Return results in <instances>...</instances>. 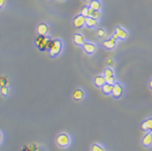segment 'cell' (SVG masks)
<instances>
[{"label": "cell", "mask_w": 152, "mask_h": 151, "mask_svg": "<svg viewBox=\"0 0 152 151\" xmlns=\"http://www.w3.org/2000/svg\"><path fill=\"white\" fill-rule=\"evenodd\" d=\"M83 1H88V0H83Z\"/></svg>", "instance_id": "4316f807"}, {"label": "cell", "mask_w": 152, "mask_h": 151, "mask_svg": "<svg viewBox=\"0 0 152 151\" xmlns=\"http://www.w3.org/2000/svg\"><path fill=\"white\" fill-rule=\"evenodd\" d=\"M85 25L88 28H93V27L97 25V20H95L92 17H87L86 18V22H85Z\"/></svg>", "instance_id": "e0dca14e"}, {"label": "cell", "mask_w": 152, "mask_h": 151, "mask_svg": "<svg viewBox=\"0 0 152 151\" xmlns=\"http://www.w3.org/2000/svg\"><path fill=\"white\" fill-rule=\"evenodd\" d=\"M151 133H152V131H151Z\"/></svg>", "instance_id": "83f0119b"}, {"label": "cell", "mask_w": 152, "mask_h": 151, "mask_svg": "<svg viewBox=\"0 0 152 151\" xmlns=\"http://www.w3.org/2000/svg\"><path fill=\"white\" fill-rule=\"evenodd\" d=\"M116 40L113 39V38L112 37L110 39H108V40H105V41L103 42V45L104 47L107 49L108 50H113L115 46H116Z\"/></svg>", "instance_id": "7c38bea8"}, {"label": "cell", "mask_w": 152, "mask_h": 151, "mask_svg": "<svg viewBox=\"0 0 152 151\" xmlns=\"http://www.w3.org/2000/svg\"><path fill=\"white\" fill-rule=\"evenodd\" d=\"M141 128L143 131L151 132L152 131V118H148L144 120L141 125Z\"/></svg>", "instance_id": "8fae6325"}, {"label": "cell", "mask_w": 152, "mask_h": 151, "mask_svg": "<svg viewBox=\"0 0 152 151\" xmlns=\"http://www.w3.org/2000/svg\"><path fill=\"white\" fill-rule=\"evenodd\" d=\"M89 7L93 11H100V9L102 8V3L99 0H91Z\"/></svg>", "instance_id": "4fadbf2b"}, {"label": "cell", "mask_w": 152, "mask_h": 151, "mask_svg": "<svg viewBox=\"0 0 152 151\" xmlns=\"http://www.w3.org/2000/svg\"><path fill=\"white\" fill-rule=\"evenodd\" d=\"M92 12H93V10H92L90 7L85 6L81 9V12H80V14L82 15L83 16H84L85 18L91 17V14H92Z\"/></svg>", "instance_id": "2e32d148"}, {"label": "cell", "mask_w": 152, "mask_h": 151, "mask_svg": "<svg viewBox=\"0 0 152 151\" xmlns=\"http://www.w3.org/2000/svg\"><path fill=\"white\" fill-rule=\"evenodd\" d=\"M123 91H124V88L119 83H115L112 90V96H113L114 98H119L122 95Z\"/></svg>", "instance_id": "5b68a950"}, {"label": "cell", "mask_w": 152, "mask_h": 151, "mask_svg": "<svg viewBox=\"0 0 152 151\" xmlns=\"http://www.w3.org/2000/svg\"><path fill=\"white\" fill-rule=\"evenodd\" d=\"M96 34L100 38L104 37V36H106V31L104 28H99L98 30H97Z\"/></svg>", "instance_id": "7402d4cb"}, {"label": "cell", "mask_w": 152, "mask_h": 151, "mask_svg": "<svg viewBox=\"0 0 152 151\" xmlns=\"http://www.w3.org/2000/svg\"><path fill=\"white\" fill-rule=\"evenodd\" d=\"M3 142V133H1V142Z\"/></svg>", "instance_id": "484cf974"}, {"label": "cell", "mask_w": 152, "mask_h": 151, "mask_svg": "<svg viewBox=\"0 0 152 151\" xmlns=\"http://www.w3.org/2000/svg\"><path fill=\"white\" fill-rule=\"evenodd\" d=\"M91 151H104V149L99 144H93L91 145Z\"/></svg>", "instance_id": "ffe728a7"}, {"label": "cell", "mask_w": 152, "mask_h": 151, "mask_svg": "<svg viewBox=\"0 0 152 151\" xmlns=\"http://www.w3.org/2000/svg\"><path fill=\"white\" fill-rule=\"evenodd\" d=\"M73 41L78 46H83L85 43L84 36L80 33H75L73 35Z\"/></svg>", "instance_id": "52a82bcc"}, {"label": "cell", "mask_w": 152, "mask_h": 151, "mask_svg": "<svg viewBox=\"0 0 152 151\" xmlns=\"http://www.w3.org/2000/svg\"><path fill=\"white\" fill-rule=\"evenodd\" d=\"M100 16H101V12H100V11H93L92 14L91 15V17H92L95 20H97L100 18Z\"/></svg>", "instance_id": "44dd1931"}, {"label": "cell", "mask_w": 152, "mask_h": 151, "mask_svg": "<svg viewBox=\"0 0 152 151\" xmlns=\"http://www.w3.org/2000/svg\"><path fill=\"white\" fill-rule=\"evenodd\" d=\"M50 31V27L45 23H41L38 24L37 32L40 36H46Z\"/></svg>", "instance_id": "8992f818"}, {"label": "cell", "mask_w": 152, "mask_h": 151, "mask_svg": "<svg viewBox=\"0 0 152 151\" xmlns=\"http://www.w3.org/2000/svg\"><path fill=\"white\" fill-rule=\"evenodd\" d=\"M149 86H150V87H151V89H152V79H151V80H150Z\"/></svg>", "instance_id": "d4e9b609"}, {"label": "cell", "mask_w": 152, "mask_h": 151, "mask_svg": "<svg viewBox=\"0 0 152 151\" xmlns=\"http://www.w3.org/2000/svg\"><path fill=\"white\" fill-rule=\"evenodd\" d=\"M115 34L117 36L118 39L120 40H126L129 36V33L127 32L126 29L120 26H117L115 28Z\"/></svg>", "instance_id": "277c9868"}, {"label": "cell", "mask_w": 152, "mask_h": 151, "mask_svg": "<svg viewBox=\"0 0 152 151\" xmlns=\"http://www.w3.org/2000/svg\"><path fill=\"white\" fill-rule=\"evenodd\" d=\"M142 143L145 147H149L152 145V133L151 132H148L147 133L144 135L142 140Z\"/></svg>", "instance_id": "30bf717a"}, {"label": "cell", "mask_w": 152, "mask_h": 151, "mask_svg": "<svg viewBox=\"0 0 152 151\" xmlns=\"http://www.w3.org/2000/svg\"><path fill=\"white\" fill-rule=\"evenodd\" d=\"M85 22H86V18L83 16L81 14L76 15L73 20V24L76 28H83L85 25Z\"/></svg>", "instance_id": "3957f363"}, {"label": "cell", "mask_w": 152, "mask_h": 151, "mask_svg": "<svg viewBox=\"0 0 152 151\" xmlns=\"http://www.w3.org/2000/svg\"><path fill=\"white\" fill-rule=\"evenodd\" d=\"M50 40L48 37H45L44 36L43 39L41 40V41L39 43V44L37 45V47L39 48V50L41 51H44V50H49V47H50Z\"/></svg>", "instance_id": "9c48e42d"}, {"label": "cell", "mask_w": 152, "mask_h": 151, "mask_svg": "<svg viewBox=\"0 0 152 151\" xmlns=\"http://www.w3.org/2000/svg\"><path fill=\"white\" fill-rule=\"evenodd\" d=\"M57 143L60 147H67L70 144V137L66 133H60L57 137Z\"/></svg>", "instance_id": "7a4b0ae2"}, {"label": "cell", "mask_w": 152, "mask_h": 151, "mask_svg": "<svg viewBox=\"0 0 152 151\" xmlns=\"http://www.w3.org/2000/svg\"><path fill=\"white\" fill-rule=\"evenodd\" d=\"M62 50V42L59 39H55L50 41V47H49V52L51 57H56L61 53Z\"/></svg>", "instance_id": "6da1fadb"}, {"label": "cell", "mask_w": 152, "mask_h": 151, "mask_svg": "<svg viewBox=\"0 0 152 151\" xmlns=\"http://www.w3.org/2000/svg\"><path fill=\"white\" fill-rule=\"evenodd\" d=\"M72 96H73L75 100H76V101H80V100H82L83 96H84V92L81 89H76V90H74Z\"/></svg>", "instance_id": "9a60e30c"}, {"label": "cell", "mask_w": 152, "mask_h": 151, "mask_svg": "<svg viewBox=\"0 0 152 151\" xmlns=\"http://www.w3.org/2000/svg\"><path fill=\"white\" fill-rule=\"evenodd\" d=\"M106 83V79L104 76H96L94 79V84L96 85L97 87H102Z\"/></svg>", "instance_id": "5bb4252c"}, {"label": "cell", "mask_w": 152, "mask_h": 151, "mask_svg": "<svg viewBox=\"0 0 152 151\" xmlns=\"http://www.w3.org/2000/svg\"><path fill=\"white\" fill-rule=\"evenodd\" d=\"M113 85L108 84V83H105L102 87V91L105 95H108V94L112 93V90H113Z\"/></svg>", "instance_id": "ac0fdd59"}, {"label": "cell", "mask_w": 152, "mask_h": 151, "mask_svg": "<svg viewBox=\"0 0 152 151\" xmlns=\"http://www.w3.org/2000/svg\"><path fill=\"white\" fill-rule=\"evenodd\" d=\"M9 92H10V90H9V88L7 86H4V87H2L1 88V93L2 95L4 96H8Z\"/></svg>", "instance_id": "603a6c76"}, {"label": "cell", "mask_w": 152, "mask_h": 151, "mask_svg": "<svg viewBox=\"0 0 152 151\" xmlns=\"http://www.w3.org/2000/svg\"><path fill=\"white\" fill-rule=\"evenodd\" d=\"M83 47L85 52L88 54H93L96 50V46L93 43H90V42H85Z\"/></svg>", "instance_id": "ba28073f"}, {"label": "cell", "mask_w": 152, "mask_h": 151, "mask_svg": "<svg viewBox=\"0 0 152 151\" xmlns=\"http://www.w3.org/2000/svg\"><path fill=\"white\" fill-rule=\"evenodd\" d=\"M7 3V0H0V7L3 8V6Z\"/></svg>", "instance_id": "cb8c5ba5"}, {"label": "cell", "mask_w": 152, "mask_h": 151, "mask_svg": "<svg viewBox=\"0 0 152 151\" xmlns=\"http://www.w3.org/2000/svg\"><path fill=\"white\" fill-rule=\"evenodd\" d=\"M104 76L105 79H108V78H113L114 77V71L112 70L111 68H106L104 71Z\"/></svg>", "instance_id": "d6986e66"}]
</instances>
